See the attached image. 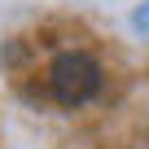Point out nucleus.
<instances>
[{"label": "nucleus", "instance_id": "f257e3e1", "mask_svg": "<svg viewBox=\"0 0 149 149\" xmlns=\"http://www.w3.org/2000/svg\"><path fill=\"white\" fill-rule=\"evenodd\" d=\"M48 88L61 105H84L101 92V66L88 53H61L48 66Z\"/></svg>", "mask_w": 149, "mask_h": 149}]
</instances>
